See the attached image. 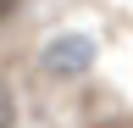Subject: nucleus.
Returning a JSON list of instances; mask_svg holds the SVG:
<instances>
[{
	"mask_svg": "<svg viewBox=\"0 0 133 128\" xmlns=\"http://www.w3.org/2000/svg\"><path fill=\"white\" fill-rule=\"evenodd\" d=\"M11 6H17V0H0V22H6V17H11Z\"/></svg>",
	"mask_w": 133,
	"mask_h": 128,
	"instance_id": "3",
	"label": "nucleus"
},
{
	"mask_svg": "<svg viewBox=\"0 0 133 128\" xmlns=\"http://www.w3.org/2000/svg\"><path fill=\"white\" fill-rule=\"evenodd\" d=\"M94 67V39L89 34H56L44 45V72H56V78H78V72H89Z\"/></svg>",
	"mask_w": 133,
	"mask_h": 128,
	"instance_id": "1",
	"label": "nucleus"
},
{
	"mask_svg": "<svg viewBox=\"0 0 133 128\" xmlns=\"http://www.w3.org/2000/svg\"><path fill=\"white\" fill-rule=\"evenodd\" d=\"M0 128H11V89L0 84Z\"/></svg>",
	"mask_w": 133,
	"mask_h": 128,
	"instance_id": "2",
	"label": "nucleus"
}]
</instances>
